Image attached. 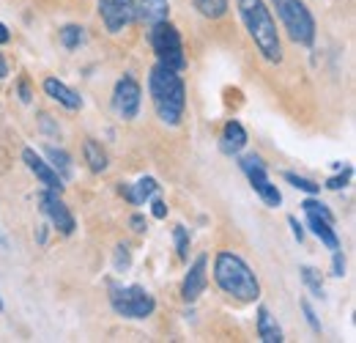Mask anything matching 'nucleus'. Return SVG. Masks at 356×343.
Returning a JSON list of instances; mask_svg holds the SVG:
<instances>
[{
	"label": "nucleus",
	"mask_w": 356,
	"mask_h": 343,
	"mask_svg": "<svg viewBox=\"0 0 356 343\" xmlns=\"http://www.w3.org/2000/svg\"><path fill=\"white\" fill-rule=\"evenodd\" d=\"M236 8H238V16H241L249 38L255 41L258 52L266 60L277 63L282 58V44H280V33H277V25H274L266 3L263 0H236Z\"/></svg>",
	"instance_id": "nucleus-2"
},
{
	"label": "nucleus",
	"mask_w": 356,
	"mask_h": 343,
	"mask_svg": "<svg viewBox=\"0 0 356 343\" xmlns=\"http://www.w3.org/2000/svg\"><path fill=\"white\" fill-rule=\"evenodd\" d=\"M22 159H25V165H27V170L44 184V190H52V192H63V179L52 170V165L49 162H44L33 148H25L22 151Z\"/></svg>",
	"instance_id": "nucleus-12"
},
{
	"label": "nucleus",
	"mask_w": 356,
	"mask_h": 343,
	"mask_svg": "<svg viewBox=\"0 0 356 343\" xmlns=\"http://www.w3.org/2000/svg\"><path fill=\"white\" fill-rule=\"evenodd\" d=\"M351 179H354V168H351V165H346V168H340V173H337V176H332V179L326 181V187H329V190H343V187H348V184H351Z\"/></svg>",
	"instance_id": "nucleus-27"
},
{
	"label": "nucleus",
	"mask_w": 356,
	"mask_h": 343,
	"mask_svg": "<svg viewBox=\"0 0 356 343\" xmlns=\"http://www.w3.org/2000/svg\"><path fill=\"white\" fill-rule=\"evenodd\" d=\"M288 225L293 228V239H296V242H302V239H304V228L299 225V220H296V217H288Z\"/></svg>",
	"instance_id": "nucleus-33"
},
{
	"label": "nucleus",
	"mask_w": 356,
	"mask_h": 343,
	"mask_svg": "<svg viewBox=\"0 0 356 343\" xmlns=\"http://www.w3.org/2000/svg\"><path fill=\"white\" fill-rule=\"evenodd\" d=\"M244 146H247V129L238 121H227L222 129V137H219V151L227 157H236V154H241Z\"/></svg>",
	"instance_id": "nucleus-15"
},
{
	"label": "nucleus",
	"mask_w": 356,
	"mask_h": 343,
	"mask_svg": "<svg viewBox=\"0 0 356 343\" xmlns=\"http://www.w3.org/2000/svg\"><path fill=\"white\" fill-rule=\"evenodd\" d=\"M238 168L244 170V176L249 179L252 190L263 198V203H266V206L277 209V206L282 203V195H280L277 184H271V179H269V173H266V165H263V159H260L258 154H247V157H241V159H238Z\"/></svg>",
	"instance_id": "nucleus-7"
},
{
	"label": "nucleus",
	"mask_w": 356,
	"mask_h": 343,
	"mask_svg": "<svg viewBox=\"0 0 356 343\" xmlns=\"http://www.w3.org/2000/svg\"><path fill=\"white\" fill-rule=\"evenodd\" d=\"M44 154H47V159H49L52 170H55L63 181H69V179H71V173H74V168H71V157H69L63 148H55V146H47V148H44Z\"/></svg>",
	"instance_id": "nucleus-19"
},
{
	"label": "nucleus",
	"mask_w": 356,
	"mask_h": 343,
	"mask_svg": "<svg viewBox=\"0 0 356 343\" xmlns=\"http://www.w3.org/2000/svg\"><path fill=\"white\" fill-rule=\"evenodd\" d=\"M8 38H11V33H8V27H5L3 22H0V44H5Z\"/></svg>",
	"instance_id": "nucleus-35"
},
{
	"label": "nucleus",
	"mask_w": 356,
	"mask_h": 343,
	"mask_svg": "<svg viewBox=\"0 0 356 343\" xmlns=\"http://www.w3.org/2000/svg\"><path fill=\"white\" fill-rule=\"evenodd\" d=\"M214 280H216V286H219L227 297H233V300H238V302H255V300L260 297V283H258L255 272H252V269L247 267V261H244L241 256H236V253L222 250V253L214 258Z\"/></svg>",
	"instance_id": "nucleus-3"
},
{
	"label": "nucleus",
	"mask_w": 356,
	"mask_h": 343,
	"mask_svg": "<svg viewBox=\"0 0 356 343\" xmlns=\"http://www.w3.org/2000/svg\"><path fill=\"white\" fill-rule=\"evenodd\" d=\"M129 264H132L129 247H126V245H118V247H115V269H118V272H126Z\"/></svg>",
	"instance_id": "nucleus-28"
},
{
	"label": "nucleus",
	"mask_w": 356,
	"mask_h": 343,
	"mask_svg": "<svg viewBox=\"0 0 356 343\" xmlns=\"http://www.w3.org/2000/svg\"><path fill=\"white\" fill-rule=\"evenodd\" d=\"M0 311H3V300H0Z\"/></svg>",
	"instance_id": "nucleus-37"
},
{
	"label": "nucleus",
	"mask_w": 356,
	"mask_h": 343,
	"mask_svg": "<svg viewBox=\"0 0 356 343\" xmlns=\"http://www.w3.org/2000/svg\"><path fill=\"white\" fill-rule=\"evenodd\" d=\"M60 44L66 47V49H77L82 41H85V27H80V25H66V27H60Z\"/></svg>",
	"instance_id": "nucleus-23"
},
{
	"label": "nucleus",
	"mask_w": 356,
	"mask_h": 343,
	"mask_svg": "<svg viewBox=\"0 0 356 343\" xmlns=\"http://www.w3.org/2000/svg\"><path fill=\"white\" fill-rule=\"evenodd\" d=\"M302 311H304V319H307V324L315 330V333H321V322H318V316H315V311L310 308V302H302Z\"/></svg>",
	"instance_id": "nucleus-30"
},
{
	"label": "nucleus",
	"mask_w": 356,
	"mask_h": 343,
	"mask_svg": "<svg viewBox=\"0 0 356 343\" xmlns=\"http://www.w3.org/2000/svg\"><path fill=\"white\" fill-rule=\"evenodd\" d=\"M173 239H176L178 258L186 261V258H189V231H186L183 225H176V228H173Z\"/></svg>",
	"instance_id": "nucleus-26"
},
{
	"label": "nucleus",
	"mask_w": 356,
	"mask_h": 343,
	"mask_svg": "<svg viewBox=\"0 0 356 343\" xmlns=\"http://www.w3.org/2000/svg\"><path fill=\"white\" fill-rule=\"evenodd\" d=\"M332 275H335V278H343V275H346V256L340 253V247H337L335 256H332Z\"/></svg>",
	"instance_id": "nucleus-29"
},
{
	"label": "nucleus",
	"mask_w": 356,
	"mask_h": 343,
	"mask_svg": "<svg viewBox=\"0 0 356 343\" xmlns=\"http://www.w3.org/2000/svg\"><path fill=\"white\" fill-rule=\"evenodd\" d=\"M192 3H194V8H197L205 19H219V16L227 14V3H230V0H192Z\"/></svg>",
	"instance_id": "nucleus-21"
},
{
	"label": "nucleus",
	"mask_w": 356,
	"mask_h": 343,
	"mask_svg": "<svg viewBox=\"0 0 356 343\" xmlns=\"http://www.w3.org/2000/svg\"><path fill=\"white\" fill-rule=\"evenodd\" d=\"M38 209L44 212V217L52 223V228H55V231H60L63 236H71V234H74L77 223H74V214L69 212V206L63 203L60 192L44 190V192L38 195Z\"/></svg>",
	"instance_id": "nucleus-9"
},
{
	"label": "nucleus",
	"mask_w": 356,
	"mask_h": 343,
	"mask_svg": "<svg viewBox=\"0 0 356 343\" xmlns=\"http://www.w3.org/2000/svg\"><path fill=\"white\" fill-rule=\"evenodd\" d=\"M8 74V63H5V58H3V52H0V80Z\"/></svg>",
	"instance_id": "nucleus-36"
},
{
	"label": "nucleus",
	"mask_w": 356,
	"mask_h": 343,
	"mask_svg": "<svg viewBox=\"0 0 356 343\" xmlns=\"http://www.w3.org/2000/svg\"><path fill=\"white\" fill-rule=\"evenodd\" d=\"M307 214V228L321 239V245H326L329 250H337L340 247V236L335 234V223H329V220H324V217H318V214H310V212H304Z\"/></svg>",
	"instance_id": "nucleus-17"
},
{
	"label": "nucleus",
	"mask_w": 356,
	"mask_h": 343,
	"mask_svg": "<svg viewBox=\"0 0 356 343\" xmlns=\"http://www.w3.org/2000/svg\"><path fill=\"white\" fill-rule=\"evenodd\" d=\"M151 214H154V217H157V220H165V217H168V203H165V201H159V198H157V201H154V203H151Z\"/></svg>",
	"instance_id": "nucleus-31"
},
{
	"label": "nucleus",
	"mask_w": 356,
	"mask_h": 343,
	"mask_svg": "<svg viewBox=\"0 0 356 343\" xmlns=\"http://www.w3.org/2000/svg\"><path fill=\"white\" fill-rule=\"evenodd\" d=\"M285 33L291 36L293 44H302V47H313L315 41V19L310 14V8L302 3V0H271Z\"/></svg>",
	"instance_id": "nucleus-4"
},
{
	"label": "nucleus",
	"mask_w": 356,
	"mask_h": 343,
	"mask_svg": "<svg viewBox=\"0 0 356 343\" xmlns=\"http://www.w3.org/2000/svg\"><path fill=\"white\" fill-rule=\"evenodd\" d=\"M205 286H208V256H197V258L192 261L186 278H183L181 297H183L186 302H194V300H200V294L205 291Z\"/></svg>",
	"instance_id": "nucleus-11"
},
{
	"label": "nucleus",
	"mask_w": 356,
	"mask_h": 343,
	"mask_svg": "<svg viewBox=\"0 0 356 343\" xmlns=\"http://www.w3.org/2000/svg\"><path fill=\"white\" fill-rule=\"evenodd\" d=\"M19 99H22L25 104L30 102V88H27V82H22V85H19Z\"/></svg>",
	"instance_id": "nucleus-34"
},
{
	"label": "nucleus",
	"mask_w": 356,
	"mask_h": 343,
	"mask_svg": "<svg viewBox=\"0 0 356 343\" xmlns=\"http://www.w3.org/2000/svg\"><path fill=\"white\" fill-rule=\"evenodd\" d=\"M148 91H151V102H154L159 121L168 126H178L183 118V107H186V88H183L181 74L157 63L148 74Z\"/></svg>",
	"instance_id": "nucleus-1"
},
{
	"label": "nucleus",
	"mask_w": 356,
	"mask_h": 343,
	"mask_svg": "<svg viewBox=\"0 0 356 343\" xmlns=\"http://www.w3.org/2000/svg\"><path fill=\"white\" fill-rule=\"evenodd\" d=\"M129 223H132V231H135V234H146V228H148L143 214H132V220H129Z\"/></svg>",
	"instance_id": "nucleus-32"
},
{
	"label": "nucleus",
	"mask_w": 356,
	"mask_h": 343,
	"mask_svg": "<svg viewBox=\"0 0 356 343\" xmlns=\"http://www.w3.org/2000/svg\"><path fill=\"white\" fill-rule=\"evenodd\" d=\"M302 209H304V212H310V214H318V217H324V220H329V223H335V214H332V209H329L326 203L315 201V198H307V201L302 203Z\"/></svg>",
	"instance_id": "nucleus-25"
},
{
	"label": "nucleus",
	"mask_w": 356,
	"mask_h": 343,
	"mask_svg": "<svg viewBox=\"0 0 356 343\" xmlns=\"http://www.w3.org/2000/svg\"><path fill=\"white\" fill-rule=\"evenodd\" d=\"M148 41H151V49L157 55V60L173 71H183L186 69V55H183V41H181V33H178L176 25H170L168 19L157 22L148 27Z\"/></svg>",
	"instance_id": "nucleus-5"
},
{
	"label": "nucleus",
	"mask_w": 356,
	"mask_h": 343,
	"mask_svg": "<svg viewBox=\"0 0 356 343\" xmlns=\"http://www.w3.org/2000/svg\"><path fill=\"white\" fill-rule=\"evenodd\" d=\"M110 305L124 319H148L157 311L154 297L143 286H118V283H110Z\"/></svg>",
	"instance_id": "nucleus-6"
},
{
	"label": "nucleus",
	"mask_w": 356,
	"mask_h": 343,
	"mask_svg": "<svg viewBox=\"0 0 356 343\" xmlns=\"http://www.w3.org/2000/svg\"><path fill=\"white\" fill-rule=\"evenodd\" d=\"M140 104H143V88H140V82L132 74H124L115 82V91H113V107H115V113L124 121H132L140 113Z\"/></svg>",
	"instance_id": "nucleus-8"
},
{
	"label": "nucleus",
	"mask_w": 356,
	"mask_h": 343,
	"mask_svg": "<svg viewBox=\"0 0 356 343\" xmlns=\"http://www.w3.org/2000/svg\"><path fill=\"white\" fill-rule=\"evenodd\" d=\"M258 338L263 343H282L285 338H282V330L277 327V322L271 319V313H269V308L266 305H260L258 308Z\"/></svg>",
	"instance_id": "nucleus-18"
},
{
	"label": "nucleus",
	"mask_w": 356,
	"mask_h": 343,
	"mask_svg": "<svg viewBox=\"0 0 356 343\" xmlns=\"http://www.w3.org/2000/svg\"><path fill=\"white\" fill-rule=\"evenodd\" d=\"M285 181L288 184H293L296 190H302V192H307V195H318L321 192V184H315V181H310V179H304V176H299V173H285Z\"/></svg>",
	"instance_id": "nucleus-24"
},
{
	"label": "nucleus",
	"mask_w": 356,
	"mask_h": 343,
	"mask_svg": "<svg viewBox=\"0 0 356 343\" xmlns=\"http://www.w3.org/2000/svg\"><path fill=\"white\" fill-rule=\"evenodd\" d=\"M118 190H121V195H124L129 203H135V206H137V203H146L148 198H154V195H157V190H159V184H157V179H154V176H143V179L135 184V190H132L129 184H121Z\"/></svg>",
	"instance_id": "nucleus-16"
},
{
	"label": "nucleus",
	"mask_w": 356,
	"mask_h": 343,
	"mask_svg": "<svg viewBox=\"0 0 356 343\" xmlns=\"http://www.w3.org/2000/svg\"><path fill=\"white\" fill-rule=\"evenodd\" d=\"M99 16L110 33H121L135 22L132 0H99Z\"/></svg>",
	"instance_id": "nucleus-10"
},
{
	"label": "nucleus",
	"mask_w": 356,
	"mask_h": 343,
	"mask_svg": "<svg viewBox=\"0 0 356 343\" xmlns=\"http://www.w3.org/2000/svg\"><path fill=\"white\" fill-rule=\"evenodd\" d=\"M299 272H302L304 286L313 291V297L324 300V297H326V291H324V278H321V272H318V269H313V267H302Z\"/></svg>",
	"instance_id": "nucleus-22"
},
{
	"label": "nucleus",
	"mask_w": 356,
	"mask_h": 343,
	"mask_svg": "<svg viewBox=\"0 0 356 343\" xmlns=\"http://www.w3.org/2000/svg\"><path fill=\"white\" fill-rule=\"evenodd\" d=\"M132 8H135V19L140 25H148V27L168 19V14H170L168 0H132Z\"/></svg>",
	"instance_id": "nucleus-13"
},
{
	"label": "nucleus",
	"mask_w": 356,
	"mask_h": 343,
	"mask_svg": "<svg viewBox=\"0 0 356 343\" xmlns=\"http://www.w3.org/2000/svg\"><path fill=\"white\" fill-rule=\"evenodd\" d=\"M44 91H47L49 99H55L58 104H63L69 110H80L82 107V96L77 91H71L66 82H60L58 77H47L44 80Z\"/></svg>",
	"instance_id": "nucleus-14"
},
{
	"label": "nucleus",
	"mask_w": 356,
	"mask_h": 343,
	"mask_svg": "<svg viewBox=\"0 0 356 343\" xmlns=\"http://www.w3.org/2000/svg\"><path fill=\"white\" fill-rule=\"evenodd\" d=\"M82 154H85V162H88V168L93 170V173H104L107 170V151L102 148V143H96V140H85V146H82Z\"/></svg>",
	"instance_id": "nucleus-20"
}]
</instances>
